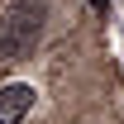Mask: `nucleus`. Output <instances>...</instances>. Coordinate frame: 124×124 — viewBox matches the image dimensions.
Wrapping results in <instances>:
<instances>
[{
  "instance_id": "f257e3e1",
  "label": "nucleus",
  "mask_w": 124,
  "mask_h": 124,
  "mask_svg": "<svg viewBox=\"0 0 124 124\" xmlns=\"http://www.w3.org/2000/svg\"><path fill=\"white\" fill-rule=\"evenodd\" d=\"M43 19H48V0H10L0 15V62L29 57V48L43 33Z\"/></svg>"
},
{
  "instance_id": "f03ea898",
  "label": "nucleus",
  "mask_w": 124,
  "mask_h": 124,
  "mask_svg": "<svg viewBox=\"0 0 124 124\" xmlns=\"http://www.w3.org/2000/svg\"><path fill=\"white\" fill-rule=\"evenodd\" d=\"M33 100H38V91H33L29 81H10V86L0 91V124H19L33 110Z\"/></svg>"
}]
</instances>
